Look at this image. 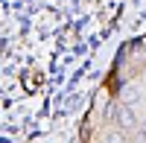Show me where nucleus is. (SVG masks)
<instances>
[{
    "label": "nucleus",
    "instance_id": "1",
    "mask_svg": "<svg viewBox=\"0 0 146 143\" xmlns=\"http://www.w3.org/2000/svg\"><path fill=\"white\" fill-rule=\"evenodd\" d=\"M117 123L123 126V128H131V126H135V114H131L129 105H120V108H117Z\"/></svg>",
    "mask_w": 146,
    "mask_h": 143
},
{
    "label": "nucleus",
    "instance_id": "2",
    "mask_svg": "<svg viewBox=\"0 0 146 143\" xmlns=\"http://www.w3.org/2000/svg\"><path fill=\"white\" fill-rule=\"evenodd\" d=\"M137 97H140V93H137V88H126V91H123V99H126V102H135Z\"/></svg>",
    "mask_w": 146,
    "mask_h": 143
},
{
    "label": "nucleus",
    "instance_id": "3",
    "mask_svg": "<svg viewBox=\"0 0 146 143\" xmlns=\"http://www.w3.org/2000/svg\"><path fill=\"white\" fill-rule=\"evenodd\" d=\"M108 143H123V137H120V134H111V137H108Z\"/></svg>",
    "mask_w": 146,
    "mask_h": 143
}]
</instances>
